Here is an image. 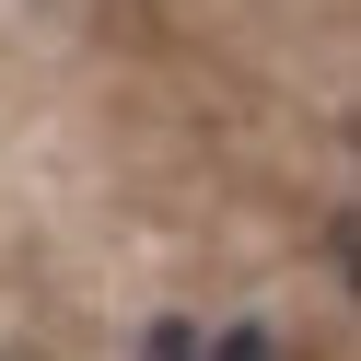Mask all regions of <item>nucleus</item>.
I'll list each match as a JSON object with an SVG mask.
<instances>
[{"label":"nucleus","instance_id":"1","mask_svg":"<svg viewBox=\"0 0 361 361\" xmlns=\"http://www.w3.org/2000/svg\"><path fill=\"white\" fill-rule=\"evenodd\" d=\"M0 361H12V350H0Z\"/></svg>","mask_w":361,"mask_h":361}]
</instances>
